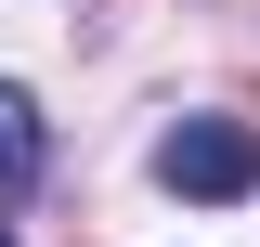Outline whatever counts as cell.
Wrapping results in <instances>:
<instances>
[{
  "mask_svg": "<svg viewBox=\"0 0 260 247\" xmlns=\"http://www.w3.org/2000/svg\"><path fill=\"white\" fill-rule=\"evenodd\" d=\"M39 156H52V130H39V104L0 78V195H26V182H39Z\"/></svg>",
  "mask_w": 260,
  "mask_h": 247,
  "instance_id": "cell-2",
  "label": "cell"
},
{
  "mask_svg": "<svg viewBox=\"0 0 260 247\" xmlns=\"http://www.w3.org/2000/svg\"><path fill=\"white\" fill-rule=\"evenodd\" d=\"M0 247H13V234H0Z\"/></svg>",
  "mask_w": 260,
  "mask_h": 247,
  "instance_id": "cell-3",
  "label": "cell"
},
{
  "mask_svg": "<svg viewBox=\"0 0 260 247\" xmlns=\"http://www.w3.org/2000/svg\"><path fill=\"white\" fill-rule=\"evenodd\" d=\"M156 182L169 195H247L260 182V130H234V117H182L156 143Z\"/></svg>",
  "mask_w": 260,
  "mask_h": 247,
  "instance_id": "cell-1",
  "label": "cell"
}]
</instances>
